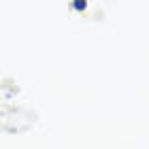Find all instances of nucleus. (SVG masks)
<instances>
[{
    "label": "nucleus",
    "instance_id": "1",
    "mask_svg": "<svg viewBox=\"0 0 149 149\" xmlns=\"http://www.w3.org/2000/svg\"><path fill=\"white\" fill-rule=\"evenodd\" d=\"M70 9L74 13H85L87 11V0H72L70 2Z\"/></svg>",
    "mask_w": 149,
    "mask_h": 149
}]
</instances>
